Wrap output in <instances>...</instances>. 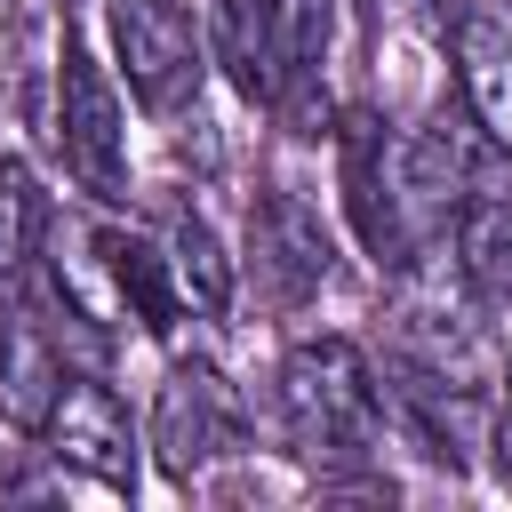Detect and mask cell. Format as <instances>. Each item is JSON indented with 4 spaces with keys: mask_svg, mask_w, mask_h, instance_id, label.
Returning a JSON list of instances; mask_svg holds the SVG:
<instances>
[{
    "mask_svg": "<svg viewBox=\"0 0 512 512\" xmlns=\"http://www.w3.org/2000/svg\"><path fill=\"white\" fill-rule=\"evenodd\" d=\"M280 424L312 464H360L384 440V384L368 376L360 344L312 336L280 360Z\"/></svg>",
    "mask_w": 512,
    "mask_h": 512,
    "instance_id": "1",
    "label": "cell"
},
{
    "mask_svg": "<svg viewBox=\"0 0 512 512\" xmlns=\"http://www.w3.org/2000/svg\"><path fill=\"white\" fill-rule=\"evenodd\" d=\"M56 144L88 200H104V208L128 200V112H120V88L104 80V64L72 32L56 48Z\"/></svg>",
    "mask_w": 512,
    "mask_h": 512,
    "instance_id": "2",
    "label": "cell"
},
{
    "mask_svg": "<svg viewBox=\"0 0 512 512\" xmlns=\"http://www.w3.org/2000/svg\"><path fill=\"white\" fill-rule=\"evenodd\" d=\"M240 440H248V408L224 384V368L216 360H176L160 376V400H152V456H160V472L176 488H192L208 464L240 456Z\"/></svg>",
    "mask_w": 512,
    "mask_h": 512,
    "instance_id": "3",
    "label": "cell"
},
{
    "mask_svg": "<svg viewBox=\"0 0 512 512\" xmlns=\"http://www.w3.org/2000/svg\"><path fill=\"white\" fill-rule=\"evenodd\" d=\"M104 32L120 56V80L144 112H184L208 72V40L176 0H104Z\"/></svg>",
    "mask_w": 512,
    "mask_h": 512,
    "instance_id": "4",
    "label": "cell"
},
{
    "mask_svg": "<svg viewBox=\"0 0 512 512\" xmlns=\"http://www.w3.org/2000/svg\"><path fill=\"white\" fill-rule=\"evenodd\" d=\"M336 184H344V216L360 232V248L376 264H408L416 256V224L400 200V144L376 112H344L336 128Z\"/></svg>",
    "mask_w": 512,
    "mask_h": 512,
    "instance_id": "5",
    "label": "cell"
},
{
    "mask_svg": "<svg viewBox=\"0 0 512 512\" xmlns=\"http://www.w3.org/2000/svg\"><path fill=\"white\" fill-rule=\"evenodd\" d=\"M40 440H48V456L64 472H80L104 496H128L136 488V432H128V408L112 400V384L64 368V384H56L48 416H40Z\"/></svg>",
    "mask_w": 512,
    "mask_h": 512,
    "instance_id": "6",
    "label": "cell"
},
{
    "mask_svg": "<svg viewBox=\"0 0 512 512\" xmlns=\"http://www.w3.org/2000/svg\"><path fill=\"white\" fill-rule=\"evenodd\" d=\"M480 160H488V136L464 104H440L408 144H400V200H408V224L424 240V224H448L456 200L480 184Z\"/></svg>",
    "mask_w": 512,
    "mask_h": 512,
    "instance_id": "7",
    "label": "cell"
},
{
    "mask_svg": "<svg viewBox=\"0 0 512 512\" xmlns=\"http://www.w3.org/2000/svg\"><path fill=\"white\" fill-rule=\"evenodd\" d=\"M248 264H256V280H264L280 304H304V296L328 288L336 240H328V224H320L296 192H264V200L248 208Z\"/></svg>",
    "mask_w": 512,
    "mask_h": 512,
    "instance_id": "8",
    "label": "cell"
},
{
    "mask_svg": "<svg viewBox=\"0 0 512 512\" xmlns=\"http://www.w3.org/2000/svg\"><path fill=\"white\" fill-rule=\"evenodd\" d=\"M456 88H464V112L480 120V136L496 152H512V16H496V8L456 16Z\"/></svg>",
    "mask_w": 512,
    "mask_h": 512,
    "instance_id": "9",
    "label": "cell"
},
{
    "mask_svg": "<svg viewBox=\"0 0 512 512\" xmlns=\"http://www.w3.org/2000/svg\"><path fill=\"white\" fill-rule=\"evenodd\" d=\"M88 248H96V264L112 280V304L144 336H168L176 320H192L184 296H176V272H168V248L160 240H144V232H88Z\"/></svg>",
    "mask_w": 512,
    "mask_h": 512,
    "instance_id": "10",
    "label": "cell"
},
{
    "mask_svg": "<svg viewBox=\"0 0 512 512\" xmlns=\"http://www.w3.org/2000/svg\"><path fill=\"white\" fill-rule=\"evenodd\" d=\"M448 232H456V280H464L472 296L512 304V192L472 184V192L456 200Z\"/></svg>",
    "mask_w": 512,
    "mask_h": 512,
    "instance_id": "11",
    "label": "cell"
},
{
    "mask_svg": "<svg viewBox=\"0 0 512 512\" xmlns=\"http://www.w3.org/2000/svg\"><path fill=\"white\" fill-rule=\"evenodd\" d=\"M56 384H64V344H56L32 312L0 320V416H8L16 432H40Z\"/></svg>",
    "mask_w": 512,
    "mask_h": 512,
    "instance_id": "12",
    "label": "cell"
},
{
    "mask_svg": "<svg viewBox=\"0 0 512 512\" xmlns=\"http://www.w3.org/2000/svg\"><path fill=\"white\" fill-rule=\"evenodd\" d=\"M208 56L232 72L248 104H280V56H272V16L264 0H216L208 8Z\"/></svg>",
    "mask_w": 512,
    "mask_h": 512,
    "instance_id": "13",
    "label": "cell"
},
{
    "mask_svg": "<svg viewBox=\"0 0 512 512\" xmlns=\"http://www.w3.org/2000/svg\"><path fill=\"white\" fill-rule=\"evenodd\" d=\"M272 16V56H280V112L296 120L320 64H328V40H336V0H264Z\"/></svg>",
    "mask_w": 512,
    "mask_h": 512,
    "instance_id": "14",
    "label": "cell"
},
{
    "mask_svg": "<svg viewBox=\"0 0 512 512\" xmlns=\"http://www.w3.org/2000/svg\"><path fill=\"white\" fill-rule=\"evenodd\" d=\"M168 272H176V296H184V312L192 320H224L232 312V256H224V240H216V224L208 216H176L168 224Z\"/></svg>",
    "mask_w": 512,
    "mask_h": 512,
    "instance_id": "15",
    "label": "cell"
},
{
    "mask_svg": "<svg viewBox=\"0 0 512 512\" xmlns=\"http://www.w3.org/2000/svg\"><path fill=\"white\" fill-rule=\"evenodd\" d=\"M48 240V200L16 152H0V280H16Z\"/></svg>",
    "mask_w": 512,
    "mask_h": 512,
    "instance_id": "16",
    "label": "cell"
},
{
    "mask_svg": "<svg viewBox=\"0 0 512 512\" xmlns=\"http://www.w3.org/2000/svg\"><path fill=\"white\" fill-rule=\"evenodd\" d=\"M480 448H496V480L512 488V384L488 400V432H480Z\"/></svg>",
    "mask_w": 512,
    "mask_h": 512,
    "instance_id": "17",
    "label": "cell"
},
{
    "mask_svg": "<svg viewBox=\"0 0 512 512\" xmlns=\"http://www.w3.org/2000/svg\"><path fill=\"white\" fill-rule=\"evenodd\" d=\"M400 8H416V16H432V8H440V0H400Z\"/></svg>",
    "mask_w": 512,
    "mask_h": 512,
    "instance_id": "18",
    "label": "cell"
}]
</instances>
